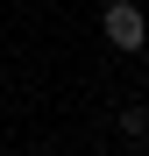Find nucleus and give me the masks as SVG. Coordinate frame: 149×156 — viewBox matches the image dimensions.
<instances>
[{
    "label": "nucleus",
    "mask_w": 149,
    "mask_h": 156,
    "mask_svg": "<svg viewBox=\"0 0 149 156\" xmlns=\"http://www.w3.org/2000/svg\"><path fill=\"white\" fill-rule=\"evenodd\" d=\"M99 29H107V43H114V50H142V43H149V21H142L135 0H114V7L99 14Z\"/></svg>",
    "instance_id": "1"
}]
</instances>
